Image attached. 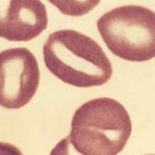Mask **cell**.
Instances as JSON below:
<instances>
[{"label": "cell", "instance_id": "obj_1", "mask_svg": "<svg viewBox=\"0 0 155 155\" xmlns=\"http://www.w3.org/2000/svg\"><path fill=\"white\" fill-rule=\"evenodd\" d=\"M43 52L45 65L50 72L72 85L100 86L112 76L111 64L101 47L78 31L65 29L50 34Z\"/></svg>", "mask_w": 155, "mask_h": 155}, {"label": "cell", "instance_id": "obj_2", "mask_svg": "<svg viewBox=\"0 0 155 155\" xmlns=\"http://www.w3.org/2000/svg\"><path fill=\"white\" fill-rule=\"evenodd\" d=\"M132 129L130 116L121 103L109 98H99L76 111L66 139L83 155H116L124 147Z\"/></svg>", "mask_w": 155, "mask_h": 155}, {"label": "cell", "instance_id": "obj_3", "mask_svg": "<svg viewBox=\"0 0 155 155\" xmlns=\"http://www.w3.org/2000/svg\"><path fill=\"white\" fill-rule=\"evenodd\" d=\"M99 32L114 54L132 62L155 57V12L142 6L123 5L97 20Z\"/></svg>", "mask_w": 155, "mask_h": 155}, {"label": "cell", "instance_id": "obj_4", "mask_svg": "<svg viewBox=\"0 0 155 155\" xmlns=\"http://www.w3.org/2000/svg\"><path fill=\"white\" fill-rule=\"evenodd\" d=\"M0 104L18 109L27 104L36 93L40 81L38 63L25 48H11L0 54Z\"/></svg>", "mask_w": 155, "mask_h": 155}, {"label": "cell", "instance_id": "obj_5", "mask_svg": "<svg viewBox=\"0 0 155 155\" xmlns=\"http://www.w3.org/2000/svg\"><path fill=\"white\" fill-rule=\"evenodd\" d=\"M45 5L40 0H0V36L10 41H27L46 29Z\"/></svg>", "mask_w": 155, "mask_h": 155}, {"label": "cell", "instance_id": "obj_6", "mask_svg": "<svg viewBox=\"0 0 155 155\" xmlns=\"http://www.w3.org/2000/svg\"><path fill=\"white\" fill-rule=\"evenodd\" d=\"M63 14L80 16L87 13L97 6L101 0H48Z\"/></svg>", "mask_w": 155, "mask_h": 155}]
</instances>
